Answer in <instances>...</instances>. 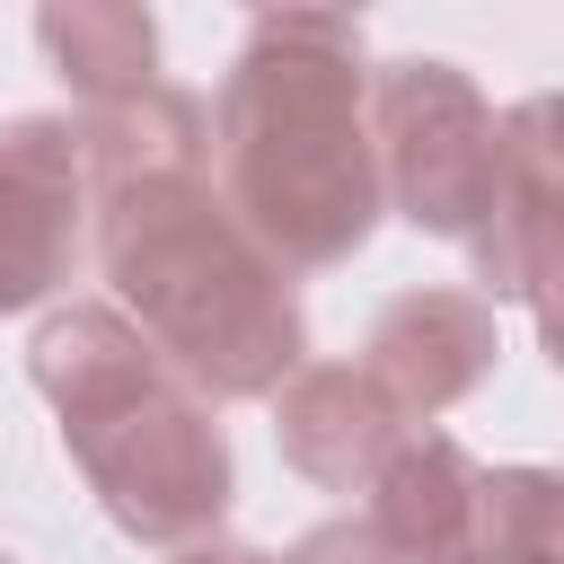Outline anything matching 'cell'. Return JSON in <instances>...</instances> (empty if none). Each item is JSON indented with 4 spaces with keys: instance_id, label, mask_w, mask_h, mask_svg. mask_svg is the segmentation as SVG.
<instances>
[{
    "instance_id": "6da1fadb",
    "label": "cell",
    "mask_w": 564,
    "mask_h": 564,
    "mask_svg": "<svg viewBox=\"0 0 564 564\" xmlns=\"http://www.w3.org/2000/svg\"><path fill=\"white\" fill-rule=\"evenodd\" d=\"M212 115L194 88H132L79 115L97 256L123 291V317L203 388V397H273L308 361L291 273L229 220L203 176Z\"/></svg>"
},
{
    "instance_id": "7a4b0ae2",
    "label": "cell",
    "mask_w": 564,
    "mask_h": 564,
    "mask_svg": "<svg viewBox=\"0 0 564 564\" xmlns=\"http://www.w3.org/2000/svg\"><path fill=\"white\" fill-rule=\"evenodd\" d=\"M212 115L203 176L229 220L282 264L326 273L379 220V159H370V70L352 9L291 0L238 44Z\"/></svg>"
},
{
    "instance_id": "3957f363",
    "label": "cell",
    "mask_w": 564,
    "mask_h": 564,
    "mask_svg": "<svg viewBox=\"0 0 564 564\" xmlns=\"http://www.w3.org/2000/svg\"><path fill=\"white\" fill-rule=\"evenodd\" d=\"M35 388L62 414V449L97 485L106 520L141 546H194L229 511V441L212 397L123 317L62 308L26 344Z\"/></svg>"
},
{
    "instance_id": "277c9868",
    "label": "cell",
    "mask_w": 564,
    "mask_h": 564,
    "mask_svg": "<svg viewBox=\"0 0 564 564\" xmlns=\"http://www.w3.org/2000/svg\"><path fill=\"white\" fill-rule=\"evenodd\" d=\"M494 150H502V115L485 106V88L458 62H388L370 79V159H379V194L432 229V238H467L494 185Z\"/></svg>"
},
{
    "instance_id": "5b68a950",
    "label": "cell",
    "mask_w": 564,
    "mask_h": 564,
    "mask_svg": "<svg viewBox=\"0 0 564 564\" xmlns=\"http://www.w3.org/2000/svg\"><path fill=\"white\" fill-rule=\"evenodd\" d=\"M88 220V159L70 115H9L0 123V317L35 308L70 282Z\"/></svg>"
},
{
    "instance_id": "8992f818",
    "label": "cell",
    "mask_w": 564,
    "mask_h": 564,
    "mask_svg": "<svg viewBox=\"0 0 564 564\" xmlns=\"http://www.w3.org/2000/svg\"><path fill=\"white\" fill-rule=\"evenodd\" d=\"M273 441L308 485L361 494L379 476V458L405 441V414L361 361H300L273 388Z\"/></svg>"
},
{
    "instance_id": "52a82bcc",
    "label": "cell",
    "mask_w": 564,
    "mask_h": 564,
    "mask_svg": "<svg viewBox=\"0 0 564 564\" xmlns=\"http://www.w3.org/2000/svg\"><path fill=\"white\" fill-rule=\"evenodd\" d=\"M361 370L397 397V414H441L458 405L485 370H494V317L485 300L467 291H397L379 317H370V344H361Z\"/></svg>"
},
{
    "instance_id": "ba28073f",
    "label": "cell",
    "mask_w": 564,
    "mask_h": 564,
    "mask_svg": "<svg viewBox=\"0 0 564 564\" xmlns=\"http://www.w3.org/2000/svg\"><path fill=\"white\" fill-rule=\"evenodd\" d=\"M476 485H485V467L449 432H405L379 458V476L361 485L370 494L361 520L379 529V546L397 564H449L467 546V529H476Z\"/></svg>"
},
{
    "instance_id": "9c48e42d",
    "label": "cell",
    "mask_w": 564,
    "mask_h": 564,
    "mask_svg": "<svg viewBox=\"0 0 564 564\" xmlns=\"http://www.w3.org/2000/svg\"><path fill=\"white\" fill-rule=\"evenodd\" d=\"M546 203H555V159H546V97L511 106L502 115V150H494V185H485V212L467 229L476 247V273L511 300H538L546 291Z\"/></svg>"
},
{
    "instance_id": "30bf717a",
    "label": "cell",
    "mask_w": 564,
    "mask_h": 564,
    "mask_svg": "<svg viewBox=\"0 0 564 564\" xmlns=\"http://www.w3.org/2000/svg\"><path fill=\"white\" fill-rule=\"evenodd\" d=\"M35 44L79 106H115L159 79V26L141 0H44Z\"/></svg>"
},
{
    "instance_id": "8fae6325",
    "label": "cell",
    "mask_w": 564,
    "mask_h": 564,
    "mask_svg": "<svg viewBox=\"0 0 564 564\" xmlns=\"http://www.w3.org/2000/svg\"><path fill=\"white\" fill-rule=\"evenodd\" d=\"M449 564H555V476L546 467H494L476 485V529Z\"/></svg>"
},
{
    "instance_id": "7c38bea8",
    "label": "cell",
    "mask_w": 564,
    "mask_h": 564,
    "mask_svg": "<svg viewBox=\"0 0 564 564\" xmlns=\"http://www.w3.org/2000/svg\"><path fill=\"white\" fill-rule=\"evenodd\" d=\"M291 564H397V555L379 546L370 520H326V529H308V538L291 546Z\"/></svg>"
},
{
    "instance_id": "4fadbf2b",
    "label": "cell",
    "mask_w": 564,
    "mask_h": 564,
    "mask_svg": "<svg viewBox=\"0 0 564 564\" xmlns=\"http://www.w3.org/2000/svg\"><path fill=\"white\" fill-rule=\"evenodd\" d=\"M176 564H273V555H264V546H212V538H194Z\"/></svg>"
},
{
    "instance_id": "5bb4252c",
    "label": "cell",
    "mask_w": 564,
    "mask_h": 564,
    "mask_svg": "<svg viewBox=\"0 0 564 564\" xmlns=\"http://www.w3.org/2000/svg\"><path fill=\"white\" fill-rule=\"evenodd\" d=\"M335 9H361V0H335Z\"/></svg>"
},
{
    "instance_id": "9a60e30c",
    "label": "cell",
    "mask_w": 564,
    "mask_h": 564,
    "mask_svg": "<svg viewBox=\"0 0 564 564\" xmlns=\"http://www.w3.org/2000/svg\"><path fill=\"white\" fill-rule=\"evenodd\" d=\"M0 564H18V555H0Z\"/></svg>"
}]
</instances>
